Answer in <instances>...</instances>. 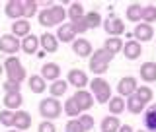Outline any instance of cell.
Segmentation results:
<instances>
[{"mask_svg": "<svg viewBox=\"0 0 156 132\" xmlns=\"http://www.w3.org/2000/svg\"><path fill=\"white\" fill-rule=\"evenodd\" d=\"M4 72L8 76V82H16V84H22L26 80V68L22 66V60L18 56H8L6 62H4Z\"/></svg>", "mask_w": 156, "mask_h": 132, "instance_id": "6da1fadb", "label": "cell"}, {"mask_svg": "<svg viewBox=\"0 0 156 132\" xmlns=\"http://www.w3.org/2000/svg\"><path fill=\"white\" fill-rule=\"evenodd\" d=\"M111 60H113V55L105 52L104 49H98V51H94V55L90 56V70L94 72V74H98V78H100L107 70V66H109Z\"/></svg>", "mask_w": 156, "mask_h": 132, "instance_id": "7a4b0ae2", "label": "cell"}, {"mask_svg": "<svg viewBox=\"0 0 156 132\" xmlns=\"http://www.w3.org/2000/svg\"><path fill=\"white\" fill-rule=\"evenodd\" d=\"M61 113H62V105H61V101H58V99H55V97L41 99V103H39V115L43 117V120L58 119Z\"/></svg>", "mask_w": 156, "mask_h": 132, "instance_id": "3957f363", "label": "cell"}, {"mask_svg": "<svg viewBox=\"0 0 156 132\" xmlns=\"http://www.w3.org/2000/svg\"><path fill=\"white\" fill-rule=\"evenodd\" d=\"M90 84V90H92V93L96 95V101L100 105H104V103H107V101L111 99V87H109V84L104 80V78H94L92 82H88Z\"/></svg>", "mask_w": 156, "mask_h": 132, "instance_id": "277c9868", "label": "cell"}, {"mask_svg": "<svg viewBox=\"0 0 156 132\" xmlns=\"http://www.w3.org/2000/svg\"><path fill=\"white\" fill-rule=\"evenodd\" d=\"M20 51V39H16L12 33L0 35V52L8 56H16V52Z\"/></svg>", "mask_w": 156, "mask_h": 132, "instance_id": "5b68a950", "label": "cell"}, {"mask_svg": "<svg viewBox=\"0 0 156 132\" xmlns=\"http://www.w3.org/2000/svg\"><path fill=\"white\" fill-rule=\"evenodd\" d=\"M136 78L135 76H125L119 80V84H117V91H119V97H131L136 91Z\"/></svg>", "mask_w": 156, "mask_h": 132, "instance_id": "8992f818", "label": "cell"}, {"mask_svg": "<svg viewBox=\"0 0 156 132\" xmlns=\"http://www.w3.org/2000/svg\"><path fill=\"white\" fill-rule=\"evenodd\" d=\"M133 37H135L136 43H146V41H150V39L154 37V27L148 25V23L140 22V23H136V25H135Z\"/></svg>", "mask_w": 156, "mask_h": 132, "instance_id": "52a82bcc", "label": "cell"}, {"mask_svg": "<svg viewBox=\"0 0 156 132\" xmlns=\"http://www.w3.org/2000/svg\"><path fill=\"white\" fill-rule=\"evenodd\" d=\"M72 99H74V103L78 105L80 113L82 111H88L92 105H94V95H92L90 91H86V90H76V93L72 95Z\"/></svg>", "mask_w": 156, "mask_h": 132, "instance_id": "ba28073f", "label": "cell"}, {"mask_svg": "<svg viewBox=\"0 0 156 132\" xmlns=\"http://www.w3.org/2000/svg\"><path fill=\"white\" fill-rule=\"evenodd\" d=\"M66 84H68V86H74L76 90H84V87L88 86V76H86V72L78 70V68L70 70V72H68V76H66Z\"/></svg>", "mask_w": 156, "mask_h": 132, "instance_id": "9c48e42d", "label": "cell"}, {"mask_svg": "<svg viewBox=\"0 0 156 132\" xmlns=\"http://www.w3.org/2000/svg\"><path fill=\"white\" fill-rule=\"evenodd\" d=\"M104 27H105V33L109 37H119L121 33L125 31V23L121 22L119 18H115V16L107 18L105 22H104Z\"/></svg>", "mask_w": 156, "mask_h": 132, "instance_id": "30bf717a", "label": "cell"}, {"mask_svg": "<svg viewBox=\"0 0 156 132\" xmlns=\"http://www.w3.org/2000/svg\"><path fill=\"white\" fill-rule=\"evenodd\" d=\"M4 12H6V16L10 19H22L23 18V2L22 0H10L6 2V6H4Z\"/></svg>", "mask_w": 156, "mask_h": 132, "instance_id": "8fae6325", "label": "cell"}, {"mask_svg": "<svg viewBox=\"0 0 156 132\" xmlns=\"http://www.w3.org/2000/svg\"><path fill=\"white\" fill-rule=\"evenodd\" d=\"M39 76L45 82H55V80L61 78V66H58L57 62H47V64L41 66V74Z\"/></svg>", "mask_w": 156, "mask_h": 132, "instance_id": "7c38bea8", "label": "cell"}, {"mask_svg": "<svg viewBox=\"0 0 156 132\" xmlns=\"http://www.w3.org/2000/svg\"><path fill=\"white\" fill-rule=\"evenodd\" d=\"M39 47L43 49V52H57L58 49V41L53 33L45 31L43 35H39Z\"/></svg>", "mask_w": 156, "mask_h": 132, "instance_id": "4fadbf2b", "label": "cell"}, {"mask_svg": "<svg viewBox=\"0 0 156 132\" xmlns=\"http://www.w3.org/2000/svg\"><path fill=\"white\" fill-rule=\"evenodd\" d=\"M121 51H123L125 58H129V60H136V58L143 55V47H140V43H136L135 39L123 43V49H121Z\"/></svg>", "mask_w": 156, "mask_h": 132, "instance_id": "5bb4252c", "label": "cell"}, {"mask_svg": "<svg viewBox=\"0 0 156 132\" xmlns=\"http://www.w3.org/2000/svg\"><path fill=\"white\" fill-rule=\"evenodd\" d=\"M20 49H22L26 55H35L37 49H39V37L33 35V33H29V35H26L20 41Z\"/></svg>", "mask_w": 156, "mask_h": 132, "instance_id": "9a60e30c", "label": "cell"}, {"mask_svg": "<svg viewBox=\"0 0 156 132\" xmlns=\"http://www.w3.org/2000/svg\"><path fill=\"white\" fill-rule=\"evenodd\" d=\"M72 51L76 52L78 56H90L92 52V43L88 41V39H82V37H78V39H74V41H72Z\"/></svg>", "mask_w": 156, "mask_h": 132, "instance_id": "2e32d148", "label": "cell"}, {"mask_svg": "<svg viewBox=\"0 0 156 132\" xmlns=\"http://www.w3.org/2000/svg\"><path fill=\"white\" fill-rule=\"evenodd\" d=\"M31 126V115L27 111H16L14 113V128L16 130H27Z\"/></svg>", "mask_w": 156, "mask_h": 132, "instance_id": "e0dca14e", "label": "cell"}, {"mask_svg": "<svg viewBox=\"0 0 156 132\" xmlns=\"http://www.w3.org/2000/svg\"><path fill=\"white\" fill-rule=\"evenodd\" d=\"M29 31H31V23H29V19H16V22L12 23V35L16 37V39H20V37H26V35H29Z\"/></svg>", "mask_w": 156, "mask_h": 132, "instance_id": "ac0fdd59", "label": "cell"}, {"mask_svg": "<svg viewBox=\"0 0 156 132\" xmlns=\"http://www.w3.org/2000/svg\"><path fill=\"white\" fill-rule=\"evenodd\" d=\"M2 103H4V109H8V111H16L20 109V107L23 105V97H22V93H6L4 95V99H2Z\"/></svg>", "mask_w": 156, "mask_h": 132, "instance_id": "d6986e66", "label": "cell"}, {"mask_svg": "<svg viewBox=\"0 0 156 132\" xmlns=\"http://www.w3.org/2000/svg\"><path fill=\"white\" fill-rule=\"evenodd\" d=\"M57 41H62V43H72L74 41V37H76V33H74V29H72L70 23H62V25H58L57 29Z\"/></svg>", "mask_w": 156, "mask_h": 132, "instance_id": "ffe728a7", "label": "cell"}, {"mask_svg": "<svg viewBox=\"0 0 156 132\" xmlns=\"http://www.w3.org/2000/svg\"><path fill=\"white\" fill-rule=\"evenodd\" d=\"M140 72V78H143L144 82H156V62H143L139 68Z\"/></svg>", "mask_w": 156, "mask_h": 132, "instance_id": "44dd1931", "label": "cell"}, {"mask_svg": "<svg viewBox=\"0 0 156 132\" xmlns=\"http://www.w3.org/2000/svg\"><path fill=\"white\" fill-rule=\"evenodd\" d=\"M27 86H29V90H31V93H43V91L47 90V82L43 80L39 74L29 76L27 78Z\"/></svg>", "mask_w": 156, "mask_h": 132, "instance_id": "7402d4cb", "label": "cell"}, {"mask_svg": "<svg viewBox=\"0 0 156 132\" xmlns=\"http://www.w3.org/2000/svg\"><path fill=\"white\" fill-rule=\"evenodd\" d=\"M49 14H51V19L55 25H62V22L66 19V10L61 6V4H53L49 8Z\"/></svg>", "mask_w": 156, "mask_h": 132, "instance_id": "603a6c76", "label": "cell"}, {"mask_svg": "<svg viewBox=\"0 0 156 132\" xmlns=\"http://www.w3.org/2000/svg\"><path fill=\"white\" fill-rule=\"evenodd\" d=\"M123 49V39L121 37H107L104 43V51L109 52V55H115V52H121Z\"/></svg>", "mask_w": 156, "mask_h": 132, "instance_id": "cb8c5ba5", "label": "cell"}, {"mask_svg": "<svg viewBox=\"0 0 156 132\" xmlns=\"http://www.w3.org/2000/svg\"><path fill=\"white\" fill-rule=\"evenodd\" d=\"M66 90H68V84H66V80H61V78H58V80H55L53 82L51 86H49V91H51V97H62L66 93Z\"/></svg>", "mask_w": 156, "mask_h": 132, "instance_id": "d4e9b609", "label": "cell"}, {"mask_svg": "<svg viewBox=\"0 0 156 132\" xmlns=\"http://www.w3.org/2000/svg\"><path fill=\"white\" fill-rule=\"evenodd\" d=\"M119 126H121L119 119H117V117H113V115H109V117H105V119L101 120L100 130H101V132H117V130H119Z\"/></svg>", "mask_w": 156, "mask_h": 132, "instance_id": "484cf974", "label": "cell"}, {"mask_svg": "<svg viewBox=\"0 0 156 132\" xmlns=\"http://www.w3.org/2000/svg\"><path fill=\"white\" fill-rule=\"evenodd\" d=\"M133 95H135L143 105H146V103H150V101H152V95H154V93H152V90H150L148 86H139Z\"/></svg>", "mask_w": 156, "mask_h": 132, "instance_id": "4316f807", "label": "cell"}, {"mask_svg": "<svg viewBox=\"0 0 156 132\" xmlns=\"http://www.w3.org/2000/svg\"><path fill=\"white\" fill-rule=\"evenodd\" d=\"M125 16H127V19H129V22L139 23V22H140V16H143V6H140L139 2H133L129 8H127Z\"/></svg>", "mask_w": 156, "mask_h": 132, "instance_id": "83f0119b", "label": "cell"}, {"mask_svg": "<svg viewBox=\"0 0 156 132\" xmlns=\"http://www.w3.org/2000/svg\"><path fill=\"white\" fill-rule=\"evenodd\" d=\"M66 16L70 18V22H76V19H82V18L86 16V12H84V6H82L80 2H70V8H68Z\"/></svg>", "mask_w": 156, "mask_h": 132, "instance_id": "f1b7e54d", "label": "cell"}, {"mask_svg": "<svg viewBox=\"0 0 156 132\" xmlns=\"http://www.w3.org/2000/svg\"><path fill=\"white\" fill-rule=\"evenodd\" d=\"M107 103H109V113L113 115V117L121 115L125 111V99H123V97H119V95H117V97H111Z\"/></svg>", "mask_w": 156, "mask_h": 132, "instance_id": "f546056e", "label": "cell"}, {"mask_svg": "<svg viewBox=\"0 0 156 132\" xmlns=\"http://www.w3.org/2000/svg\"><path fill=\"white\" fill-rule=\"evenodd\" d=\"M125 107H127V109H129L133 115H140V113H144V105L140 103V101L136 99L135 95L127 97V101H125Z\"/></svg>", "mask_w": 156, "mask_h": 132, "instance_id": "4dcf8cb0", "label": "cell"}, {"mask_svg": "<svg viewBox=\"0 0 156 132\" xmlns=\"http://www.w3.org/2000/svg\"><path fill=\"white\" fill-rule=\"evenodd\" d=\"M143 115H144V126H146V130L156 132V111L152 109V105H150Z\"/></svg>", "mask_w": 156, "mask_h": 132, "instance_id": "1f68e13d", "label": "cell"}, {"mask_svg": "<svg viewBox=\"0 0 156 132\" xmlns=\"http://www.w3.org/2000/svg\"><path fill=\"white\" fill-rule=\"evenodd\" d=\"M84 22H86L88 29H96V27H100V25H101V16H100V12H96V10L88 12L86 16H84Z\"/></svg>", "mask_w": 156, "mask_h": 132, "instance_id": "d6a6232c", "label": "cell"}, {"mask_svg": "<svg viewBox=\"0 0 156 132\" xmlns=\"http://www.w3.org/2000/svg\"><path fill=\"white\" fill-rule=\"evenodd\" d=\"M143 23H148V25H152V22H156V6L152 4H148V6H143Z\"/></svg>", "mask_w": 156, "mask_h": 132, "instance_id": "836d02e7", "label": "cell"}, {"mask_svg": "<svg viewBox=\"0 0 156 132\" xmlns=\"http://www.w3.org/2000/svg\"><path fill=\"white\" fill-rule=\"evenodd\" d=\"M65 115L66 117H70V119H76V117H80V109H78V105L74 103V99L72 97H68V99L65 101Z\"/></svg>", "mask_w": 156, "mask_h": 132, "instance_id": "e575fe53", "label": "cell"}, {"mask_svg": "<svg viewBox=\"0 0 156 132\" xmlns=\"http://www.w3.org/2000/svg\"><path fill=\"white\" fill-rule=\"evenodd\" d=\"M23 2V19H29L37 14V0H22Z\"/></svg>", "mask_w": 156, "mask_h": 132, "instance_id": "d590c367", "label": "cell"}, {"mask_svg": "<svg viewBox=\"0 0 156 132\" xmlns=\"http://www.w3.org/2000/svg\"><path fill=\"white\" fill-rule=\"evenodd\" d=\"M37 19H39V23H41L43 27H53V25H55V23H53V19H51V14H49V8L37 12Z\"/></svg>", "mask_w": 156, "mask_h": 132, "instance_id": "8d00e7d4", "label": "cell"}, {"mask_svg": "<svg viewBox=\"0 0 156 132\" xmlns=\"http://www.w3.org/2000/svg\"><path fill=\"white\" fill-rule=\"evenodd\" d=\"M0 124L2 126H14V111H8V109H2L0 111Z\"/></svg>", "mask_w": 156, "mask_h": 132, "instance_id": "74e56055", "label": "cell"}, {"mask_svg": "<svg viewBox=\"0 0 156 132\" xmlns=\"http://www.w3.org/2000/svg\"><path fill=\"white\" fill-rule=\"evenodd\" d=\"M78 123H80V126L84 128V132H88V130L94 128V117L92 115H80L78 117Z\"/></svg>", "mask_w": 156, "mask_h": 132, "instance_id": "f35d334b", "label": "cell"}, {"mask_svg": "<svg viewBox=\"0 0 156 132\" xmlns=\"http://www.w3.org/2000/svg\"><path fill=\"white\" fill-rule=\"evenodd\" d=\"M66 132H84V128L80 126V123H78V119H70L65 126Z\"/></svg>", "mask_w": 156, "mask_h": 132, "instance_id": "ab89813d", "label": "cell"}, {"mask_svg": "<svg viewBox=\"0 0 156 132\" xmlns=\"http://www.w3.org/2000/svg\"><path fill=\"white\" fill-rule=\"evenodd\" d=\"M70 25H72V29H74V33H86L88 31V25H86L84 18L76 19V22H70Z\"/></svg>", "mask_w": 156, "mask_h": 132, "instance_id": "60d3db41", "label": "cell"}, {"mask_svg": "<svg viewBox=\"0 0 156 132\" xmlns=\"http://www.w3.org/2000/svg\"><path fill=\"white\" fill-rule=\"evenodd\" d=\"M2 87H4V91H6V93H18L20 91V87H22V84H16V82H4L2 84Z\"/></svg>", "mask_w": 156, "mask_h": 132, "instance_id": "b9f144b4", "label": "cell"}, {"mask_svg": "<svg viewBox=\"0 0 156 132\" xmlns=\"http://www.w3.org/2000/svg\"><path fill=\"white\" fill-rule=\"evenodd\" d=\"M37 132H57V126L53 124V120H43L37 126Z\"/></svg>", "mask_w": 156, "mask_h": 132, "instance_id": "7bdbcfd3", "label": "cell"}, {"mask_svg": "<svg viewBox=\"0 0 156 132\" xmlns=\"http://www.w3.org/2000/svg\"><path fill=\"white\" fill-rule=\"evenodd\" d=\"M117 132H135V130H133V126H131V124H121Z\"/></svg>", "mask_w": 156, "mask_h": 132, "instance_id": "ee69618b", "label": "cell"}, {"mask_svg": "<svg viewBox=\"0 0 156 132\" xmlns=\"http://www.w3.org/2000/svg\"><path fill=\"white\" fill-rule=\"evenodd\" d=\"M2 72H4V66H2V64H0V76H2Z\"/></svg>", "mask_w": 156, "mask_h": 132, "instance_id": "f6af8a7d", "label": "cell"}, {"mask_svg": "<svg viewBox=\"0 0 156 132\" xmlns=\"http://www.w3.org/2000/svg\"><path fill=\"white\" fill-rule=\"evenodd\" d=\"M152 109H154V111H156V103H154V105H152Z\"/></svg>", "mask_w": 156, "mask_h": 132, "instance_id": "bcb514c9", "label": "cell"}, {"mask_svg": "<svg viewBox=\"0 0 156 132\" xmlns=\"http://www.w3.org/2000/svg\"><path fill=\"white\" fill-rule=\"evenodd\" d=\"M8 132H20V130H8Z\"/></svg>", "mask_w": 156, "mask_h": 132, "instance_id": "7dc6e473", "label": "cell"}, {"mask_svg": "<svg viewBox=\"0 0 156 132\" xmlns=\"http://www.w3.org/2000/svg\"><path fill=\"white\" fill-rule=\"evenodd\" d=\"M139 132H146V130H139Z\"/></svg>", "mask_w": 156, "mask_h": 132, "instance_id": "c3c4849f", "label": "cell"}]
</instances>
